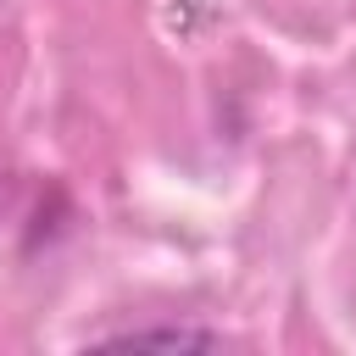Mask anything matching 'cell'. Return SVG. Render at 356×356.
<instances>
[{
  "label": "cell",
  "mask_w": 356,
  "mask_h": 356,
  "mask_svg": "<svg viewBox=\"0 0 356 356\" xmlns=\"http://www.w3.org/2000/svg\"><path fill=\"white\" fill-rule=\"evenodd\" d=\"M100 345H189V350H217L222 334H217V328H189V323H178V328H122V334H106Z\"/></svg>",
  "instance_id": "6da1fadb"
}]
</instances>
